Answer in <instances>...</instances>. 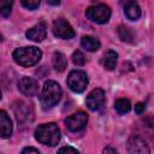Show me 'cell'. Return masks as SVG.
<instances>
[{"label": "cell", "instance_id": "cell-21", "mask_svg": "<svg viewBox=\"0 0 154 154\" xmlns=\"http://www.w3.org/2000/svg\"><path fill=\"white\" fill-rule=\"evenodd\" d=\"M71 58H72L73 64L77 65V66H82V65L85 64V57L81 51H75Z\"/></svg>", "mask_w": 154, "mask_h": 154}, {"label": "cell", "instance_id": "cell-20", "mask_svg": "<svg viewBox=\"0 0 154 154\" xmlns=\"http://www.w3.org/2000/svg\"><path fill=\"white\" fill-rule=\"evenodd\" d=\"M12 8V1L10 0H0V14L2 17H8Z\"/></svg>", "mask_w": 154, "mask_h": 154}, {"label": "cell", "instance_id": "cell-26", "mask_svg": "<svg viewBox=\"0 0 154 154\" xmlns=\"http://www.w3.org/2000/svg\"><path fill=\"white\" fill-rule=\"evenodd\" d=\"M102 154H118V152H117L116 148H113V147H111V146H107V147L103 148Z\"/></svg>", "mask_w": 154, "mask_h": 154}, {"label": "cell", "instance_id": "cell-12", "mask_svg": "<svg viewBox=\"0 0 154 154\" xmlns=\"http://www.w3.org/2000/svg\"><path fill=\"white\" fill-rule=\"evenodd\" d=\"M12 122L8 117V114L1 109L0 111V137L2 138H7L12 135Z\"/></svg>", "mask_w": 154, "mask_h": 154}, {"label": "cell", "instance_id": "cell-7", "mask_svg": "<svg viewBox=\"0 0 154 154\" xmlns=\"http://www.w3.org/2000/svg\"><path fill=\"white\" fill-rule=\"evenodd\" d=\"M87 123H88V116L82 111H79L77 113H73V114L69 116L65 119L66 128L70 131H73V132H77V131H81L82 129H84Z\"/></svg>", "mask_w": 154, "mask_h": 154}, {"label": "cell", "instance_id": "cell-17", "mask_svg": "<svg viewBox=\"0 0 154 154\" xmlns=\"http://www.w3.org/2000/svg\"><path fill=\"white\" fill-rule=\"evenodd\" d=\"M53 66L59 72L64 71L66 69V66H67V59H66V57L63 53H60V52H55L53 54Z\"/></svg>", "mask_w": 154, "mask_h": 154}, {"label": "cell", "instance_id": "cell-15", "mask_svg": "<svg viewBox=\"0 0 154 154\" xmlns=\"http://www.w3.org/2000/svg\"><path fill=\"white\" fill-rule=\"evenodd\" d=\"M117 58H118V54L117 52L109 49L103 55V59H102V64L105 66V69L107 70H113L116 67V64H117Z\"/></svg>", "mask_w": 154, "mask_h": 154}, {"label": "cell", "instance_id": "cell-5", "mask_svg": "<svg viewBox=\"0 0 154 154\" xmlns=\"http://www.w3.org/2000/svg\"><path fill=\"white\" fill-rule=\"evenodd\" d=\"M67 87L75 93H82L88 85V76L82 70H73L69 73L66 79Z\"/></svg>", "mask_w": 154, "mask_h": 154}, {"label": "cell", "instance_id": "cell-4", "mask_svg": "<svg viewBox=\"0 0 154 154\" xmlns=\"http://www.w3.org/2000/svg\"><path fill=\"white\" fill-rule=\"evenodd\" d=\"M85 16L94 23L103 24L107 23L111 17V8L106 4H96L87 8Z\"/></svg>", "mask_w": 154, "mask_h": 154}, {"label": "cell", "instance_id": "cell-6", "mask_svg": "<svg viewBox=\"0 0 154 154\" xmlns=\"http://www.w3.org/2000/svg\"><path fill=\"white\" fill-rule=\"evenodd\" d=\"M53 32L57 37L64 38V40H69L75 36V30L71 26V24L63 19V18H58L54 20L53 23Z\"/></svg>", "mask_w": 154, "mask_h": 154}, {"label": "cell", "instance_id": "cell-28", "mask_svg": "<svg viewBox=\"0 0 154 154\" xmlns=\"http://www.w3.org/2000/svg\"><path fill=\"white\" fill-rule=\"evenodd\" d=\"M0 99H1V90H0Z\"/></svg>", "mask_w": 154, "mask_h": 154}, {"label": "cell", "instance_id": "cell-24", "mask_svg": "<svg viewBox=\"0 0 154 154\" xmlns=\"http://www.w3.org/2000/svg\"><path fill=\"white\" fill-rule=\"evenodd\" d=\"M22 154H40V152L34 147H26L22 150Z\"/></svg>", "mask_w": 154, "mask_h": 154}, {"label": "cell", "instance_id": "cell-13", "mask_svg": "<svg viewBox=\"0 0 154 154\" xmlns=\"http://www.w3.org/2000/svg\"><path fill=\"white\" fill-rule=\"evenodd\" d=\"M13 111L19 124H23L29 119V108L23 101H17L13 103Z\"/></svg>", "mask_w": 154, "mask_h": 154}, {"label": "cell", "instance_id": "cell-3", "mask_svg": "<svg viewBox=\"0 0 154 154\" xmlns=\"http://www.w3.org/2000/svg\"><path fill=\"white\" fill-rule=\"evenodd\" d=\"M42 58V52L37 47H22L13 52V59L20 66H32Z\"/></svg>", "mask_w": 154, "mask_h": 154}, {"label": "cell", "instance_id": "cell-14", "mask_svg": "<svg viewBox=\"0 0 154 154\" xmlns=\"http://www.w3.org/2000/svg\"><path fill=\"white\" fill-rule=\"evenodd\" d=\"M124 13L130 20H137L141 17V8L136 1H126L124 4Z\"/></svg>", "mask_w": 154, "mask_h": 154}, {"label": "cell", "instance_id": "cell-22", "mask_svg": "<svg viewBox=\"0 0 154 154\" xmlns=\"http://www.w3.org/2000/svg\"><path fill=\"white\" fill-rule=\"evenodd\" d=\"M22 5L28 10H36L40 6V0H23Z\"/></svg>", "mask_w": 154, "mask_h": 154}, {"label": "cell", "instance_id": "cell-25", "mask_svg": "<svg viewBox=\"0 0 154 154\" xmlns=\"http://www.w3.org/2000/svg\"><path fill=\"white\" fill-rule=\"evenodd\" d=\"M144 109H146V105H144L143 102H137V103L135 105V112H136V113L141 114L142 112H144Z\"/></svg>", "mask_w": 154, "mask_h": 154}, {"label": "cell", "instance_id": "cell-9", "mask_svg": "<svg viewBox=\"0 0 154 154\" xmlns=\"http://www.w3.org/2000/svg\"><path fill=\"white\" fill-rule=\"evenodd\" d=\"M128 150L130 154H149V147L147 142L140 136H132L128 141Z\"/></svg>", "mask_w": 154, "mask_h": 154}, {"label": "cell", "instance_id": "cell-2", "mask_svg": "<svg viewBox=\"0 0 154 154\" xmlns=\"http://www.w3.org/2000/svg\"><path fill=\"white\" fill-rule=\"evenodd\" d=\"M61 97V88L60 85L54 81H47L45 82L41 91V105L45 109H49L54 107Z\"/></svg>", "mask_w": 154, "mask_h": 154}, {"label": "cell", "instance_id": "cell-11", "mask_svg": "<svg viewBox=\"0 0 154 154\" xmlns=\"http://www.w3.org/2000/svg\"><path fill=\"white\" fill-rule=\"evenodd\" d=\"M25 36L31 40V41H35V42H41L46 38V25L45 23H38L36 24L35 26L30 28L26 32H25Z\"/></svg>", "mask_w": 154, "mask_h": 154}, {"label": "cell", "instance_id": "cell-8", "mask_svg": "<svg viewBox=\"0 0 154 154\" xmlns=\"http://www.w3.org/2000/svg\"><path fill=\"white\" fill-rule=\"evenodd\" d=\"M103 102H105V93H103V90L100 89V88L93 89V90L88 94V96H87V99H85V103H87L88 108L91 109V111H97V109H100V108L102 107Z\"/></svg>", "mask_w": 154, "mask_h": 154}, {"label": "cell", "instance_id": "cell-1", "mask_svg": "<svg viewBox=\"0 0 154 154\" xmlns=\"http://www.w3.org/2000/svg\"><path fill=\"white\" fill-rule=\"evenodd\" d=\"M34 135L40 143L49 147L57 146L60 140V130L55 123H47L38 125Z\"/></svg>", "mask_w": 154, "mask_h": 154}, {"label": "cell", "instance_id": "cell-19", "mask_svg": "<svg viewBox=\"0 0 154 154\" xmlns=\"http://www.w3.org/2000/svg\"><path fill=\"white\" fill-rule=\"evenodd\" d=\"M118 35H119L122 41H125V42H132L134 41L132 31L125 25H119L118 26Z\"/></svg>", "mask_w": 154, "mask_h": 154}, {"label": "cell", "instance_id": "cell-18", "mask_svg": "<svg viewBox=\"0 0 154 154\" xmlns=\"http://www.w3.org/2000/svg\"><path fill=\"white\" fill-rule=\"evenodd\" d=\"M114 108L118 113L120 114H125L128 113L130 109H131V103L129 100L126 99H118L116 102H114Z\"/></svg>", "mask_w": 154, "mask_h": 154}, {"label": "cell", "instance_id": "cell-27", "mask_svg": "<svg viewBox=\"0 0 154 154\" xmlns=\"http://www.w3.org/2000/svg\"><path fill=\"white\" fill-rule=\"evenodd\" d=\"M47 4H48V5H59L60 1H51V0H48Z\"/></svg>", "mask_w": 154, "mask_h": 154}, {"label": "cell", "instance_id": "cell-16", "mask_svg": "<svg viewBox=\"0 0 154 154\" xmlns=\"http://www.w3.org/2000/svg\"><path fill=\"white\" fill-rule=\"evenodd\" d=\"M81 43L89 52H95L101 46L100 41L97 38H95V37H91V36H83L82 40H81Z\"/></svg>", "mask_w": 154, "mask_h": 154}, {"label": "cell", "instance_id": "cell-10", "mask_svg": "<svg viewBox=\"0 0 154 154\" xmlns=\"http://www.w3.org/2000/svg\"><path fill=\"white\" fill-rule=\"evenodd\" d=\"M19 90L25 95V96H35L38 91V85L37 82L31 78V77H23L20 78L18 83Z\"/></svg>", "mask_w": 154, "mask_h": 154}, {"label": "cell", "instance_id": "cell-23", "mask_svg": "<svg viewBox=\"0 0 154 154\" xmlns=\"http://www.w3.org/2000/svg\"><path fill=\"white\" fill-rule=\"evenodd\" d=\"M58 154H79L77 152V149H75L73 147H70V146H66V147H63L58 150Z\"/></svg>", "mask_w": 154, "mask_h": 154}]
</instances>
